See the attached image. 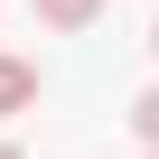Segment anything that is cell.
I'll list each match as a JSON object with an SVG mask.
<instances>
[{
  "label": "cell",
  "mask_w": 159,
  "mask_h": 159,
  "mask_svg": "<svg viewBox=\"0 0 159 159\" xmlns=\"http://www.w3.org/2000/svg\"><path fill=\"white\" fill-rule=\"evenodd\" d=\"M38 103V66L28 56H0V112H28Z\"/></svg>",
  "instance_id": "obj_1"
},
{
  "label": "cell",
  "mask_w": 159,
  "mask_h": 159,
  "mask_svg": "<svg viewBox=\"0 0 159 159\" xmlns=\"http://www.w3.org/2000/svg\"><path fill=\"white\" fill-rule=\"evenodd\" d=\"M94 19H103V0H38V28H66L75 38V28H94Z\"/></svg>",
  "instance_id": "obj_2"
},
{
  "label": "cell",
  "mask_w": 159,
  "mask_h": 159,
  "mask_svg": "<svg viewBox=\"0 0 159 159\" xmlns=\"http://www.w3.org/2000/svg\"><path fill=\"white\" fill-rule=\"evenodd\" d=\"M131 131H140V140H150V150H159V84H150V94H140V103H131Z\"/></svg>",
  "instance_id": "obj_3"
},
{
  "label": "cell",
  "mask_w": 159,
  "mask_h": 159,
  "mask_svg": "<svg viewBox=\"0 0 159 159\" xmlns=\"http://www.w3.org/2000/svg\"><path fill=\"white\" fill-rule=\"evenodd\" d=\"M0 159H28V150H19V140H0Z\"/></svg>",
  "instance_id": "obj_4"
},
{
  "label": "cell",
  "mask_w": 159,
  "mask_h": 159,
  "mask_svg": "<svg viewBox=\"0 0 159 159\" xmlns=\"http://www.w3.org/2000/svg\"><path fill=\"white\" fill-rule=\"evenodd\" d=\"M150 56H159V28H150Z\"/></svg>",
  "instance_id": "obj_5"
},
{
  "label": "cell",
  "mask_w": 159,
  "mask_h": 159,
  "mask_svg": "<svg viewBox=\"0 0 159 159\" xmlns=\"http://www.w3.org/2000/svg\"><path fill=\"white\" fill-rule=\"evenodd\" d=\"M150 159H159V150H150Z\"/></svg>",
  "instance_id": "obj_6"
}]
</instances>
